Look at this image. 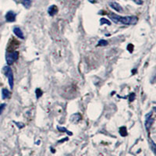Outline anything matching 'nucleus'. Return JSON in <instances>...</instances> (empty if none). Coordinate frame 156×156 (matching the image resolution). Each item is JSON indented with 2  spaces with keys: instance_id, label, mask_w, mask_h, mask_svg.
<instances>
[{
  "instance_id": "8",
  "label": "nucleus",
  "mask_w": 156,
  "mask_h": 156,
  "mask_svg": "<svg viewBox=\"0 0 156 156\" xmlns=\"http://www.w3.org/2000/svg\"><path fill=\"white\" fill-rule=\"evenodd\" d=\"M13 33H14L18 37H20V38H21V39L24 38L23 32H22L21 29L20 28V27H15V28L13 29Z\"/></svg>"
},
{
  "instance_id": "4",
  "label": "nucleus",
  "mask_w": 156,
  "mask_h": 156,
  "mask_svg": "<svg viewBox=\"0 0 156 156\" xmlns=\"http://www.w3.org/2000/svg\"><path fill=\"white\" fill-rule=\"evenodd\" d=\"M16 13L12 11H9V12L5 14V20L8 22H14L16 20Z\"/></svg>"
},
{
  "instance_id": "18",
  "label": "nucleus",
  "mask_w": 156,
  "mask_h": 156,
  "mask_svg": "<svg viewBox=\"0 0 156 156\" xmlns=\"http://www.w3.org/2000/svg\"><path fill=\"white\" fill-rule=\"evenodd\" d=\"M16 124L17 125V126L19 128H22V127H23V126H24L23 124H20V123H18V122H16Z\"/></svg>"
},
{
  "instance_id": "12",
  "label": "nucleus",
  "mask_w": 156,
  "mask_h": 156,
  "mask_svg": "<svg viewBox=\"0 0 156 156\" xmlns=\"http://www.w3.org/2000/svg\"><path fill=\"white\" fill-rule=\"evenodd\" d=\"M100 23H101V25L105 24V23H106V24H108V25L111 24V23H110V22L108 21V20L105 19V18H101V20H100Z\"/></svg>"
},
{
  "instance_id": "14",
  "label": "nucleus",
  "mask_w": 156,
  "mask_h": 156,
  "mask_svg": "<svg viewBox=\"0 0 156 156\" xmlns=\"http://www.w3.org/2000/svg\"><path fill=\"white\" fill-rule=\"evenodd\" d=\"M42 94H43V92L41 91V89L38 88V89H37V90H36V96H37V98H39L41 97V96L42 95Z\"/></svg>"
},
{
  "instance_id": "7",
  "label": "nucleus",
  "mask_w": 156,
  "mask_h": 156,
  "mask_svg": "<svg viewBox=\"0 0 156 156\" xmlns=\"http://www.w3.org/2000/svg\"><path fill=\"white\" fill-rule=\"evenodd\" d=\"M57 12H58V8H57L56 5H51V6H50V7L48 8V14H49L50 16H51L56 14Z\"/></svg>"
},
{
  "instance_id": "3",
  "label": "nucleus",
  "mask_w": 156,
  "mask_h": 156,
  "mask_svg": "<svg viewBox=\"0 0 156 156\" xmlns=\"http://www.w3.org/2000/svg\"><path fill=\"white\" fill-rule=\"evenodd\" d=\"M5 76L8 77V80H9V87L11 89H12L13 87V73H12V71L11 69V68L9 66H5Z\"/></svg>"
},
{
  "instance_id": "10",
  "label": "nucleus",
  "mask_w": 156,
  "mask_h": 156,
  "mask_svg": "<svg viewBox=\"0 0 156 156\" xmlns=\"http://www.w3.org/2000/svg\"><path fill=\"white\" fill-rule=\"evenodd\" d=\"M2 93V98H3V99L8 98L10 96V93H9V91L7 90V89H3Z\"/></svg>"
},
{
  "instance_id": "15",
  "label": "nucleus",
  "mask_w": 156,
  "mask_h": 156,
  "mask_svg": "<svg viewBox=\"0 0 156 156\" xmlns=\"http://www.w3.org/2000/svg\"><path fill=\"white\" fill-rule=\"evenodd\" d=\"M151 147L152 149L153 152L155 153V144H154V142L152 141V140H151Z\"/></svg>"
},
{
  "instance_id": "13",
  "label": "nucleus",
  "mask_w": 156,
  "mask_h": 156,
  "mask_svg": "<svg viewBox=\"0 0 156 156\" xmlns=\"http://www.w3.org/2000/svg\"><path fill=\"white\" fill-rule=\"evenodd\" d=\"M58 130H59V131H60V132H66V133H67L68 134L72 135V133H70V132L68 131V130L66 129V128L60 127V126H58Z\"/></svg>"
},
{
  "instance_id": "11",
  "label": "nucleus",
  "mask_w": 156,
  "mask_h": 156,
  "mask_svg": "<svg viewBox=\"0 0 156 156\" xmlns=\"http://www.w3.org/2000/svg\"><path fill=\"white\" fill-rule=\"evenodd\" d=\"M107 44H108V42L105 40H100L98 43V46H105V45H107Z\"/></svg>"
},
{
  "instance_id": "5",
  "label": "nucleus",
  "mask_w": 156,
  "mask_h": 156,
  "mask_svg": "<svg viewBox=\"0 0 156 156\" xmlns=\"http://www.w3.org/2000/svg\"><path fill=\"white\" fill-rule=\"evenodd\" d=\"M151 115H150V116H148V115L146 116L147 117V119H146V121H145V128L147 130H149V129L151 127V126H152L153 123H154V119H153Z\"/></svg>"
},
{
  "instance_id": "19",
  "label": "nucleus",
  "mask_w": 156,
  "mask_h": 156,
  "mask_svg": "<svg viewBox=\"0 0 156 156\" xmlns=\"http://www.w3.org/2000/svg\"><path fill=\"white\" fill-rule=\"evenodd\" d=\"M51 152L55 153V150H54V149L52 148V147H51Z\"/></svg>"
},
{
  "instance_id": "16",
  "label": "nucleus",
  "mask_w": 156,
  "mask_h": 156,
  "mask_svg": "<svg viewBox=\"0 0 156 156\" xmlns=\"http://www.w3.org/2000/svg\"><path fill=\"white\" fill-rule=\"evenodd\" d=\"M5 107V104H4V103L3 104H1V105H0V115L2 114V112H3Z\"/></svg>"
},
{
  "instance_id": "9",
  "label": "nucleus",
  "mask_w": 156,
  "mask_h": 156,
  "mask_svg": "<svg viewBox=\"0 0 156 156\" xmlns=\"http://www.w3.org/2000/svg\"><path fill=\"white\" fill-rule=\"evenodd\" d=\"M119 132L122 136H127V130H126V128L125 126H122V127L119 128Z\"/></svg>"
},
{
  "instance_id": "17",
  "label": "nucleus",
  "mask_w": 156,
  "mask_h": 156,
  "mask_svg": "<svg viewBox=\"0 0 156 156\" xmlns=\"http://www.w3.org/2000/svg\"><path fill=\"white\" fill-rule=\"evenodd\" d=\"M133 1L135 3L138 4V5H142V3H143V1H142V0H133Z\"/></svg>"
},
{
  "instance_id": "6",
  "label": "nucleus",
  "mask_w": 156,
  "mask_h": 156,
  "mask_svg": "<svg viewBox=\"0 0 156 156\" xmlns=\"http://www.w3.org/2000/svg\"><path fill=\"white\" fill-rule=\"evenodd\" d=\"M109 5H110V7L112 8L113 9H115V10L117 11V12H121L122 11V6H121L119 3H117V2H110Z\"/></svg>"
},
{
  "instance_id": "2",
  "label": "nucleus",
  "mask_w": 156,
  "mask_h": 156,
  "mask_svg": "<svg viewBox=\"0 0 156 156\" xmlns=\"http://www.w3.org/2000/svg\"><path fill=\"white\" fill-rule=\"evenodd\" d=\"M18 57H19V52L18 51H12L10 53H7L5 55V59H6V62H7L8 65H11L15 61H16L18 59Z\"/></svg>"
},
{
  "instance_id": "1",
  "label": "nucleus",
  "mask_w": 156,
  "mask_h": 156,
  "mask_svg": "<svg viewBox=\"0 0 156 156\" xmlns=\"http://www.w3.org/2000/svg\"><path fill=\"white\" fill-rule=\"evenodd\" d=\"M109 18L115 23H122L126 25H134L138 21V17L136 16H120L115 13H110Z\"/></svg>"
}]
</instances>
